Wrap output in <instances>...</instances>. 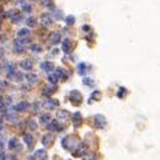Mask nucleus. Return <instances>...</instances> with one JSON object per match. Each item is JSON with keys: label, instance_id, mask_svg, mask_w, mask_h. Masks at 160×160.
<instances>
[{"label": "nucleus", "instance_id": "f257e3e1", "mask_svg": "<svg viewBox=\"0 0 160 160\" xmlns=\"http://www.w3.org/2000/svg\"><path fill=\"white\" fill-rule=\"evenodd\" d=\"M69 100L74 105H80L81 101H83V95L80 94V91L73 90L71 93H70V95H69Z\"/></svg>", "mask_w": 160, "mask_h": 160}, {"label": "nucleus", "instance_id": "f03ea898", "mask_svg": "<svg viewBox=\"0 0 160 160\" xmlns=\"http://www.w3.org/2000/svg\"><path fill=\"white\" fill-rule=\"evenodd\" d=\"M74 48V42L70 38H65L63 41V51L65 53H70Z\"/></svg>", "mask_w": 160, "mask_h": 160}, {"label": "nucleus", "instance_id": "7ed1b4c3", "mask_svg": "<svg viewBox=\"0 0 160 160\" xmlns=\"http://www.w3.org/2000/svg\"><path fill=\"white\" fill-rule=\"evenodd\" d=\"M58 100H54V99H48V100H46V102H44V106L47 107L48 110H54V108H57L58 107Z\"/></svg>", "mask_w": 160, "mask_h": 160}, {"label": "nucleus", "instance_id": "20e7f679", "mask_svg": "<svg viewBox=\"0 0 160 160\" xmlns=\"http://www.w3.org/2000/svg\"><path fill=\"white\" fill-rule=\"evenodd\" d=\"M52 16L49 15L48 12H43L42 15H41V22H42L43 25H46V26H49L52 24Z\"/></svg>", "mask_w": 160, "mask_h": 160}, {"label": "nucleus", "instance_id": "39448f33", "mask_svg": "<svg viewBox=\"0 0 160 160\" xmlns=\"http://www.w3.org/2000/svg\"><path fill=\"white\" fill-rule=\"evenodd\" d=\"M105 125H106V118H105L102 115H97L95 116V126L97 128H102Z\"/></svg>", "mask_w": 160, "mask_h": 160}, {"label": "nucleus", "instance_id": "423d86ee", "mask_svg": "<svg viewBox=\"0 0 160 160\" xmlns=\"http://www.w3.org/2000/svg\"><path fill=\"white\" fill-rule=\"evenodd\" d=\"M61 39H62V37H61V33H59V32H52V33L49 35V41H51L52 44L59 43Z\"/></svg>", "mask_w": 160, "mask_h": 160}, {"label": "nucleus", "instance_id": "0eeeda50", "mask_svg": "<svg viewBox=\"0 0 160 160\" xmlns=\"http://www.w3.org/2000/svg\"><path fill=\"white\" fill-rule=\"evenodd\" d=\"M41 68H42V70L46 73H51L54 69V64L52 62H43L41 64Z\"/></svg>", "mask_w": 160, "mask_h": 160}, {"label": "nucleus", "instance_id": "6e6552de", "mask_svg": "<svg viewBox=\"0 0 160 160\" xmlns=\"http://www.w3.org/2000/svg\"><path fill=\"white\" fill-rule=\"evenodd\" d=\"M29 106H30V103L27 102V101H21V102H19L17 105H15V111H20V112H22V111H26L27 108H29Z\"/></svg>", "mask_w": 160, "mask_h": 160}, {"label": "nucleus", "instance_id": "1a4fd4ad", "mask_svg": "<svg viewBox=\"0 0 160 160\" xmlns=\"http://www.w3.org/2000/svg\"><path fill=\"white\" fill-rule=\"evenodd\" d=\"M56 75L58 79H67L68 78V73L65 69H63V68H57V70H56Z\"/></svg>", "mask_w": 160, "mask_h": 160}, {"label": "nucleus", "instance_id": "9d476101", "mask_svg": "<svg viewBox=\"0 0 160 160\" xmlns=\"http://www.w3.org/2000/svg\"><path fill=\"white\" fill-rule=\"evenodd\" d=\"M25 78H26L27 83L31 84V85H35V84L38 83V76L35 75V74H27V75H25Z\"/></svg>", "mask_w": 160, "mask_h": 160}, {"label": "nucleus", "instance_id": "9b49d317", "mask_svg": "<svg viewBox=\"0 0 160 160\" xmlns=\"http://www.w3.org/2000/svg\"><path fill=\"white\" fill-rule=\"evenodd\" d=\"M20 65H21L22 69H25V70H32V68H33V64H32V62L29 61V59H25V61H22Z\"/></svg>", "mask_w": 160, "mask_h": 160}, {"label": "nucleus", "instance_id": "f8f14e48", "mask_svg": "<svg viewBox=\"0 0 160 160\" xmlns=\"http://www.w3.org/2000/svg\"><path fill=\"white\" fill-rule=\"evenodd\" d=\"M73 121H74V125L76 127H79L81 125V121H83V118H81V115H80V112H76L73 115Z\"/></svg>", "mask_w": 160, "mask_h": 160}, {"label": "nucleus", "instance_id": "ddd939ff", "mask_svg": "<svg viewBox=\"0 0 160 160\" xmlns=\"http://www.w3.org/2000/svg\"><path fill=\"white\" fill-rule=\"evenodd\" d=\"M101 91H99V90H96V91H94V93L93 94H91V96H90V99H89V102L91 103V102H93L94 101V100H97V101H99V100L100 99H101Z\"/></svg>", "mask_w": 160, "mask_h": 160}, {"label": "nucleus", "instance_id": "4468645a", "mask_svg": "<svg viewBox=\"0 0 160 160\" xmlns=\"http://www.w3.org/2000/svg\"><path fill=\"white\" fill-rule=\"evenodd\" d=\"M26 25L29 27H35L36 25H37V19H36L35 16H30L26 19Z\"/></svg>", "mask_w": 160, "mask_h": 160}, {"label": "nucleus", "instance_id": "2eb2a0df", "mask_svg": "<svg viewBox=\"0 0 160 160\" xmlns=\"http://www.w3.org/2000/svg\"><path fill=\"white\" fill-rule=\"evenodd\" d=\"M30 35V31H29V29H21V30H19V32H17V37L19 38H26L27 36Z\"/></svg>", "mask_w": 160, "mask_h": 160}, {"label": "nucleus", "instance_id": "dca6fc26", "mask_svg": "<svg viewBox=\"0 0 160 160\" xmlns=\"http://www.w3.org/2000/svg\"><path fill=\"white\" fill-rule=\"evenodd\" d=\"M57 91V86H54V85H52V86H49V88H44V90H43V95H52V94H54Z\"/></svg>", "mask_w": 160, "mask_h": 160}, {"label": "nucleus", "instance_id": "f3484780", "mask_svg": "<svg viewBox=\"0 0 160 160\" xmlns=\"http://www.w3.org/2000/svg\"><path fill=\"white\" fill-rule=\"evenodd\" d=\"M49 128H51V129H56V131H58V132L62 131V127L59 126V122H58L57 120L51 121V123H49Z\"/></svg>", "mask_w": 160, "mask_h": 160}, {"label": "nucleus", "instance_id": "a211bd4d", "mask_svg": "<svg viewBox=\"0 0 160 160\" xmlns=\"http://www.w3.org/2000/svg\"><path fill=\"white\" fill-rule=\"evenodd\" d=\"M21 20H22V15H21V14H19V12L15 14V15L11 17V21L14 22V24H19Z\"/></svg>", "mask_w": 160, "mask_h": 160}, {"label": "nucleus", "instance_id": "6ab92c4d", "mask_svg": "<svg viewBox=\"0 0 160 160\" xmlns=\"http://www.w3.org/2000/svg\"><path fill=\"white\" fill-rule=\"evenodd\" d=\"M74 22H75V17L73 16V15H68V16L65 17V24H67V25L71 26V25H74Z\"/></svg>", "mask_w": 160, "mask_h": 160}, {"label": "nucleus", "instance_id": "aec40b11", "mask_svg": "<svg viewBox=\"0 0 160 160\" xmlns=\"http://www.w3.org/2000/svg\"><path fill=\"white\" fill-rule=\"evenodd\" d=\"M36 158H38L41 160H44L46 158H47V153H46L44 150H38V152L36 153Z\"/></svg>", "mask_w": 160, "mask_h": 160}, {"label": "nucleus", "instance_id": "412c9836", "mask_svg": "<svg viewBox=\"0 0 160 160\" xmlns=\"http://www.w3.org/2000/svg\"><path fill=\"white\" fill-rule=\"evenodd\" d=\"M31 51L32 52H35V53H41V52H42V47H41V46L39 44H32L31 46Z\"/></svg>", "mask_w": 160, "mask_h": 160}, {"label": "nucleus", "instance_id": "4be33fe9", "mask_svg": "<svg viewBox=\"0 0 160 160\" xmlns=\"http://www.w3.org/2000/svg\"><path fill=\"white\" fill-rule=\"evenodd\" d=\"M39 120L43 123H48V122H51V116H49L48 113H43V115L39 117Z\"/></svg>", "mask_w": 160, "mask_h": 160}, {"label": "nucleus", "instance_id": "5701e85b", "mask_svg": "<svg viewBox=\"0 0 160 160\" xmlns=\"http://www.w3.org/2000/svg\"><path fill=\"white\" fill-rule=\"evenodd\" d=\"M85 69H86V64L85 63H79V64H78V71H79V74H84Z\"/></svg>", "mask_w": 160, "mask_h": 160}, {"label": "nucleus", "instance_id": "b1692460", "mask_svg": "<svg viewBox=\"0 0 160 160\" xmlns=\"http://www.w3.org/2000/svg\"><path fill=\"white\" fill-rule=\"evenodd\" d=\"M48 80L51 81V84H57V81H58V78L56 74H51V75H48Z\"/></svg>", "mask_w": 160, "mask_h": 160}, {"label": "nucleus", "instance_id": "393cba45", "mask_svg": "<svg viewBox=\"0 0 160 160\" xmlns=\"http://www.w3.org/2000/svg\"><path fill=\"white\" fill-rule=\"evenodd\" d=\"M24 139H25V142H26V144L29 143V145H30V147H31L32 144H33V140H32V139H33V138H32V137H31L30 134H25V137H24Z\"/></svg>", "mask_w": 160, "mask_h": 160}, {"label": "nucleus", "instance_id": "a878e982", "mask_svg": "<svg viewBox=\"0 0 160 160\" xmlns=\"http://www.w3.org/2000/svg\"><path fill=\"white\" fill-rule=\"evenodd\" d=\"M22 10H24V12H32V6L30 4H24L22 5Z\"/></svg>", "mask_w": 160, "mask_h": 160}, {"label": "nucleus", "instance_id": "bb28decb", "mask_svg": "<svg viewBox=\"0 0 160 160\" xmlns=\"http://www.w3.org/2000/svg\"><path fill=\"white\" fill-rule=\"evenodd\" d=\"M83 83H84L85 85H89V86H91V85H94V80L91 79V78H85V79L83 80Z\"/></svg>", "mask_w": 160, "mask_h": 160}, {"label": "nucleus", "instance_id": "cd10ccee", "mask_svg": "<svg viewBox=\"0 0 160 160\" xmlns=\"http://www.w3.org/2000/svg\"><path fill=\"white\" fill-rule=\"evenodd\" d=\"M14 52H15V53H22V52H24V47H21V46H16V47L14 48Z\"/></svg>", "mask_w": 160, "mask_h": 160}, {"label": "nucleus", "instance_id": "c85d7f7f", "mask_svg": "<svg viewBox=\"0 0 160 160\" xmlns=\"http://www.w3.org/2000/svg\"><path fill=\"white\" fill-rule=\"evenodd\" d=\"M126 93H127V90H126L125 88H120V91H118V94H117V96H118V97H122V96L125 95Z\"/></svg>", "mask_w": 160, "mask_h": 160}, {"label": "nucleus", "instance_id": "c756f323", "mask_svg": "<svg viewBox=\"0 0 160 160\" xmlns=\"http://www.w3.org/2000/svg\"><path fill=\"white\" fill-rule=\"evenodd\" d=\"M19 11L17 10H10V11H7V14H6V16H9V17H12L15 14H17Z\"/></svg>", "mask_w": 160, "mask_h": 160}, {"label": "nucleus", "instance_id": "7c9ffc66", "mask_svg": "<svg viewBox=\"0 0 160 160\" xmlns=\"http://www.w3.org/2000/svg\"><path fill=\"white\" fill-rule=\"evenodd\" d=\"M44 6H48V7H53V4L51 1H46L44 3Z\"/></svg>", "mask_w": 160, "mask_h": 160}, {"label": "nucleus", "instance_id": "2f4dec72", "mask_svg": "<svg viewBox=\"0 0 160 160\" xmlns=\"http://www.w3.org/2000/svg\"><path fill=\"white\" fill-rule=\"evenodd\" d=\"M83 30H84V31H89V30H90V26L84 25V26H83Z\"/></svg>", "mask_w": 160, "mask_h": 160}, {"label": "nucleus", "instance_id": "473e14b6", "mask_svg": "<svg viewBox=\"0 0 160 160\" xmlns=\"http://www.w3.org/2000/svg\"><path fill=\"white\" fill-rule=\"evenodd\" d=\"M30 127H31V128H36V125H35V122H33V121H31V122H30Z\"/></svg>", "mask_w": 160, "mask_h": 160}, {"label": "nucleus", "instance_id": "72a5a7b5", "mask_svg": "<svg viewBox=\"0 0 160 160\" xmlns=\"http://www.w3.org/2000/svg\"><path fill=\"white\" fill-rule=\"evenodd\" d=\"M4 88H5V84H4L3 81H0V90H3Z\"/></svg>", "mask_w": 160, "mask_h": 160}, {"label": "nucleus", "instance_id": "f704fd0d", "mask_svg": "<svg viewBox=\"0 0 160 160\" xmlns=\"http://www.w3.org/2000/svg\"><path fill=\"white\" fill-rule=\"evenodd\" d=\"M0 125H1V118H0Z\"/></svg>", "mask_w": 160, "mask_h": 160}]
</instances>
